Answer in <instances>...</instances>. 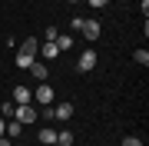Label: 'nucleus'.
Masks as SVG:
<instances>
[{
    "label": "nucleus",
    "instance_id": "18",
    "mask_svg": "<svg viewBox=\"0 0 149 146\" xmlns=\"http://www.w3.org/2000/svg\"><path fill=\"white\" fill-rule=\"evenodd\" d=\"M90 7H96V10H103V7H109V0H90Z\"/></svg>",
    "mask_w": 149,
    "mask_h": 146
},
{
    "label": "nucleus",
    "instance_id": "3",
    "mask_svg": "<svg viewBox=\"0 0 149 146\" xmlns=\"http://www.w3.org/2000/svg\"><path fill=\"white\" fill-rule=\"evenodd\" d=\"M80 33H83L86 40H90V43H93V40H100V33H103V27H100V20H83V27H80Z\"/></svg>",
    "mask_w": 149,
    "mask_h": 146
},
{
    "label": "nucleus",
    "instance_id": "20",
    "mask_svg": "<svg viewBox=\"0 0 149 146\" xmlns=\"http://www.w3.org/2000/svg\"><path fill=\"white\" fill-rule=\"evenodd\" d=\"M3 126H7V119H3V116H0V136H3Z\"/></svg>",
    "mask_w": 149,
    "mask_h": 146
},
{
    "label": "nucleus",
    "instance_id": "2",
    "mask_svg": "<svg viewBox=\"0 0 149 146\" xmlns=\"http://www.w3.org/2000/svg\"><path fill=\"white\" fill-rule=\"evenodd\" d=\"M96 63H100L96 50H83V53H80V60H76V70H80V73H90V70H93Z\"/></svg>",
    "mask_w": 149,
    "mask_h": 146
},
{
    "label": "nucleus",
    "instance_id": "22",
    "mask_svg": "<svg viewBox=\"0 0 149 146\" xmlns=\"http://www.w3.org/2000/svg\"><path fill=\"white\" fill-rule=\"evenodd\" d=\"M50 146H60V143H50Z\"/></svg>",
    "mask_w": 149,
    "mask_h": 146
},
{
    "label": "nucleus",
    "instance_id": "12",
    "mask_svg": "<svg viewBox=\"0 0 149 146\" xmlns=\"http://www.w3.org/2000/svg\"><path fill=\"white\" fill-rule=\"evenodd\" d=\"M73 140H76V136L70 133V130H56V143L60 146H73Z\"/></svg>",
    "mask_w": 149,
    "mask_h": 146
},
{
    "label": "nucleus",
    "instance_id": "6",
    "mask_svg": "<svg viewBox=\"0 0 149 146\" xmlns=\"http://www.w3.org/2000/svg\"><path fill=\"white\" fill-rule=\"evenodd\" d=\"M13 103H17V106L33 103V90H30V87H13Z\"/></svg>",
    "mask_w": 149,
    "mask_h": 146
},
{
    "label": "nucleus",
    "instance_id": "14",
    "mask_svg": "<svg viewBox=\"0 0 149 146\" xmlns=\"http://www.w3.org/2000/svg\"><path fill=\"white\" fill-rule=\"evenodd\" d=\"M133 60H136L139 66H149V50H136V53H133Z\"/></svg>",
    "mask_w": 149,
    "mask_h": 146
},
{
    "label": "nucleus",
    "instance_id": "7",
    "mask_svg": "<svg viewBox=\"0 0 149 146\" xmlns=\"http://www.w3.org/2000/svg\"><path fill=\"white\" fill-rule=\"evenodd\" d=\"M20 53H27V57H33V60H37V53H40V43H37V37H27V40H23Z\"/></svg>",
    "mask_w": 149,
    "mask_h": 146
},
{
    "label": "nucleus",
    "instance_id": "15",
    "mask_svg": "<svg viewBox=\"0 0 149 146\" xmlns=\"http://www.w3.org/2000/svg\"><path fill=\"white\" fill-rule=\"evenodd\" d=\"M0 116H10V119H13V103H10V100H7L3 106H0Z\"/></svg>",
    "mask_w": 149,
    "mask_h": 146
},
{
    "label": "nucleus",
    "instance_id": "11",
    "mask_svg": "<svg viewBox=\"0 0 149 146\" xmlns=\"http://www.w3.org/2000/svg\"><path fill=\"white\" fill-rule=\"evenodd\" d=\"M53 43L60 47V53H63V50H70V47H73V33H60V37L53 40Z\"/></svg>",
    "mask_w": 149,
    "mask_h": 146
},
{
    "label": "nucleus",
    "instance_id": "13",
    "mask_svg": "<svg viewBox=\"0 0 149 146\" xmlns=\"http://www.w3.org/2000/svg\"><path fill=\"white\" fill-rule=\"evenodd\" d=\"M30 63H33V57H27V53L17 50V66H20V70H30Z\"/></svg>",
    "mask_w": 149,
    "mask_h": 146
},
{
    "label": "nucleus",
    "instance_id": "1",
    "mask_svg": "<svg viewBox=\"0 0 149 146\" xmlns=\"http://www.w3.org/2000/svg\"><path fill=\"white\" fill-rule=\"evenodd\" d=\"M13 119L23 123V126H27V123H37V110H33V103H23V106L13 103Z\"/></svg>",
    "mask_w": 149,
    "mask_h": 146
},
{
    "label": "nucleus",
    "instance_id": "4",
    "mask_svg": "<svg viewBox=\"0 0 149 146\" xmlns=\"http://www.w3.org/2000/svg\"><path fill=\"white\" fill-rule=\"evenodd\" d=\"M73 113H76V106H73V103H60V106H53V116L60 119V123H66V119H73Z\"/></svg>",
    "mask_w": 149,
    "mask_h": 146
},
{
    "label": "nucleus",
    "instance_id": "10",
    "mask_svg": "<svg viewBox=\"0 0 149 146\" xmlns=\"http://www.w3.org/2000/svg\"><path fill=\"white\" fill-rule=\"evenodd\" d=\"M40 143H43V146L56 143V130H53V126H43V130H40Z\"/></svg>",
    "mask_w": 149,
    "mask_h": 146
},
{
    "label": "nucleus",
    "instance_id": "9",
    "mask_svg": "<svg viewBox=\"0 0 149 146\" xmlns=\"http://www.w3.org/2000/svg\"><path fill=\"white\" fill-rule=\"evenodd\" d=\"M40 57H43V60H56V57H60V47L47 40V43H40Z\"/></svg>",
    "mask_w": 149,
    "mask_h": 146
},
{
    "label": "nucleus",
    "instance_id": "19",
    "mask_svg": "<svg viewBox=\"0 0 149 146\" xmlns=\"http://www.w3.org/2000/svg\"><path fill=\"white\" fill-rule=\"evenodd\" d=\"M0 146H10V136H0Z\"/></svg>",
    "mask_w": 149,
    "mask_h": 146
},
{
    "label": "nucleus",
    "instance_id": "8",
    "mask_svg": "<svg viewBox=\"0 0 149 146\" xmlns=\"http://www.w3.org/2000/svg\"><path fill=\"white\" fill-rule=\"evenodd\" d=\"M30 73L37 76L40 83H47V76H50V70H47V63H40V60H33V63H30Z\"/></svg>",
    "mask_w": 149,
    "mask_h": 146
},
{
    "label": "nucleus",
    "instance_id": "5",
    "mask_svg": "<svg viewBox=\"0 0 149 146\" xmlns=\"http://www.w3.org/2000/svg\"><path fill=\"white\" fill-rule=\"evenodd\" d=\"M33 100L43 103V106H50V100H53V87H50V83H40L37 93H33Z\"/></svg>",
    "mask_w": 149,
    "mask_h": 146
},
{
    "label": "nucleus",
    "instance_id": "17",
    "mask_svg": "<svg viewBox=\"0 0 149 146\" xmlns=\"http://www.w3.org/2000/svg\"><path fill=\"white\" fill-rule=\"evenodd\" d=\"M123 146H143V140H139V136H126V140H123Z\"/></svg>",
    "mask_w": 149,
    "mask_h": 146
},
{
    "label": "nucleus",
    "instance_id": "21",
    "mask_svg": "<svg viewBox=\"0 0 149 146\" xmlns=\"http://www.w3.org/2000/svg\"><path fill=\"white\" fill-rule=\"evenodd\" d=\"M70 3H80V0H70Z\"/></svg>",
    "mask_w": 149,
    "mask_h": 146
},
{
    "label": "nucleus",
    "instance_id": "16",
    "mask_svg": "<svg viewBox=\"0 0 149 146\" xmlns=\"http://www.w3.org/2000/svg\"><path fill=\"white\" fill-rule=\"evenodd\" d=\"M56 37H60V30H56V27H47V33H43V40H50V43H53Z\"/></svg>",
    "mask_w": 149,
    "mask_h": 146
}]
</instances>
